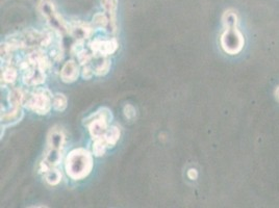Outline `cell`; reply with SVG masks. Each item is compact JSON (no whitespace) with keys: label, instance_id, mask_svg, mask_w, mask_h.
Wrapping results in <instances>:
<instances>
[{"label":"cell","instance_id":"cell-1","mask_svg":"<svg viewBox=\"0 0 279 208\" xmlns=\"http://www.w3.org/2000/svg\"><path fill=\"white\" fill-rule=\"evenodd\" d=\"M65 168H66L67 174L71 179H85L93 169L92 154L83 148L74 149L68 154Z\"/></svg>","mask_w":279,"mask_h":208},{"label":"cell","instance_id":"cell-2","mask_svg":"<svg viewBox=\"0 0 279 208\" xmlns=\"http://www.w3.org/2000/svg\"><path fill=\"white\" fill-rule=\"evenodd\" d=\"M38 10L51 26V29L61 33L70 32V25L63 19V17L57 11L53 2L50 0H41L38 5Z\"/></svg>","mask_w":279,"mask_h":208},{"label":"cell","instance_id":"cell-3","mask_svg":"<svg viewBox=\"0 0 279 208\" xmlns=\"http://www.w3.org/2000/svg\"><path fill=\"white\" fill-rule=\"evenodd\" d=\"M52 97L48 89H38L29 96L25 95L23 104L36 114L46 115L52 107Z\"/></svg>","mask_w":279,"mask_h":208},{"label":"cell","instance_id":"cell-4","mask_svg":"<svg viewBox=\"0 0 279 208\" xmlns=\"http://www.w3.org/2000/svg\"><path fill=\"white\" fill-rule=\"evenodd\" d=\"M221 47L230 56H235L243 49L245 39L244 35L238 30V26L225 27V30L221 35Z\"/></svg>","mask_w":279,"mask_h":208},{"label":"cell","instance_id":"cell-5","mask_svg":"<svg viewBox=\"0 0 279 208\" xmlns=\"http://www.w3.org/2000/svg\"><path fill=\"white\" fill-rule=\"evenodd\" d=\"M90 48L96 56L107 57L117 50L118 43L115 39L95 40L90 44Z\"/></svg>","mask_w":279,"mask_h":208},{"label":"cell","instance_id":"cell-6","mask_svg":"<svg viewBox=\"0 0 279 208\" xmlns=\"http://www.w3.org/2000/svg\"><path fill=\"white\" fill-rule=\"evenodd\" d=\"M100 3L108 18L107 30L111 33H115L117 31L118 0H100Z\"/></svg>","mask_w":279,"mask_h":208},{"label":"cell","instance_id":"cell-7","mask_svg":"<svg viewBox=\"0 0 279 208\" xmlns=\"http://www.w3.org/2000/svg\"><path fill=\"white\" fill-rule=\"evenodd\" d=\"M69 33L77 41H83L91 37L93 33V27L85 22L77 21V22H74L72 25H70Z\"/></svg>","mask_w":279,"mask_h":208},{"label":"cell","instance_id":"cell-8","mask_svg":"<svg viewBox=\"0 0 279 208\" xmlns=\"http://www.w3.org/2000/svg\"><path fill=\"white\" fill-rule=\"evenodd\" d=\"M79 76V68L74 60H68L65 62L61 70V79L66 84H72Z\"/></svg>","mask_w":279,"mask_h":208},{"label":"cell","instance_id":"cell-9","mask_svg":"<svg viewBox=\"0 0 279 208\" xmlns=\"http://www.w3.org/2000/svg\"><path fill=\"white\" fill-rule=\"evenodd\" d=\"M23 80L29 86L41 85L45 81V71L39 67L32 66V68L25 70Z\"/></svg>","mask_w":279,"mask_h":208},{"label":"cell","instance_id":"cell-10","mask_svg":"<svg viewBox=\"0 0 279 208\" xmlns=\"http://www.w3.org/2000/svg\"><path fill=\"white\" fill-rule=\"evenodd\" d=\"M65 144V135L60 128H52L48 134V148L62 150Z\"/></svg>","mask_w":279,"mask_h":208},{"label":"cell","instance_id":"cell-11","mask_svg":"<svg viewBox=\"0 0 279 208\" xmlns=\"http://www.w3.org/2000/svg\"><path fill=\"white\" fill-rule=\"evenodd\" d=\"M120 135H121L120 129L118 127H116V126H111V127H109L107 129L106 133L105 134V137L102 139L105 140L107 148H113L115 145L118 143V141L120 139Z\"/></svg>","mask_w":279,"mask_h":208},{"label":"cell","instance_id":"cell-12","mask_svg":"<svg viewBox=\"0 0 279 208\" xmlns=\"http://www.w3.org/2000/svg\"><path fill=\"white\" fill-rule=\"evenodd\" d=\"M22 117V111L21 107H12L10 112L3 113L1 115V122L3 124H13L15 122H18Z\"/></svg>","mask_w":279,"mask_h":208},{"label":"cell","instance_id":"cell-13","mask_svg":"<svg viewBox=\"0 0 279 208\" xmlns=\"http://www.w3.org/2000/svg\"><path fill=\"white\" fill-rule=\"evenodd\" d=\"M110 65H111V62H110V59H108L107 58L104 57V58H100L97 62L95 64V67H94V72H95V75L97 76H104L105 75L107 72L109 71V68H110Z\"/></svg>","mask_w":279,"mask_h":208},{"label":"cell","instance_id":"cell-14","mask_svg":"<svg viewBox=\"0 0 279 208\" xmlns=\"http://www.w3.org/2000/svg\"><path fill=\"white\" fill-rule=\"evenodd\" d=\"M24 98H25V94L21 91V89H15L11 92L8 101H10L12 107H21V105L24 103Z\"/></svg>","mask_w":279,"mask_h":208},{"label":"cell","instance_id":"cell-15","mask_svg":"<svg viewBox=\"0 0 279 208\" xmlns=\"http://www.w3.org/2000/svg\"><path fill=\"white\" fill-rule=\"evenodd\" d=\"M222 22L224 27L238 26L239 18H238L237 12L234 10H227L222 16Z\"/></svg>","mask_w":279,"mask_h":208},{"label":"cell","instance_id":"cell-16","mask_svg":"<svg viewBox=\"0 0 279 208\" xmlns=\"http://www.w3.org/2000/svg\"><path fill=\"white\" fill-rule=\"evenodd\" d=\"M67 98L64 94H55L52 97V107L57 112H64L67 107Z\"/></svg>","mask_w":279,"mask_h":208},{"label":"cell","instance_id":"cell-17","mask_svg":"<svg viewBox=\"0 0 279 208\" xmlns=\"http://www.w3.org/2000/svg\"><path fill=\"white\" fill-rule=\"evenodd\" d=\"M92 24L96 29L107 30L108 27V18L105 13H97L92 19Z\"/></svg>","mask_w":279,"mask_h":208},{"label":"cell","instance_id":"cell-18","mask_svg":"<svg viewBox=\"0 0 279 208\" xmlns=\"http://www.w3.org/2000/svg\"><path fill=\"white\" fill-rule=\"evenodd\" d=\"M44 174H45L46 181H47L51 185L58 184L61 181V179H62V173L59 170L55 169V168L49 169L47 172H45Z\"/></svg>","mask_w":279,"mask_h":208},{"label":"cell","instance_id":"cell-19","mask_svg":"<svg viewBox=\"0 0 279 208\" xmlns=\"http://www.w3.org/2000/svg\"><path fill=\"white\" fill-rule=\"evenodd\" d=\"M17 76H18L17 70L13 67H10V66L5 67L2 71V73H1L2 81H4V83H6V84L14 83V81L17 79Z\"/></svg>","mask_w":279,"mask_h":208},{"label":"cell","instance_id":"cell-20","mask_svg":"<svg viewBox=\"0 0 279 208\" xmlns=\"http://www.w3.org/2000/svg\"><path fill=\"white\" fill-rule=\"evenodd\" d=\"M106 149H107V146L104 139L94 140V144H93V154H94L95 156L99 157V156L105 155Z\"/></svg>","mask_w":279,"mask_h":208},{"label":"cell","instance_id":"cell-21","mask_svg":"<svg viewBox=\"0 0 279 208\" xmlns=\"http://www.w3.org/2000/svg\"><path fill=\"white\" fill-rule=\"evenodd\" d=\"M123 113H124V116L126 119L130 120V121H133L135 118H136V115H137V112H136V108L132 105V104H126L124 106V110H123Z\"/></svg>","mask_w":279,"mask_h":208},{"label":"cell","instance_id":"cell-22","mask_svg":"<svg viewBox=\"0 0 279 208\" xmlns=\"http://www.w3.org/2000/svg\"><path fill=\"white\" fill-rule=\"evenodd\" d=\"M95 74V72H94V69H93L90 65H86V66H83V69H82V77L85 78V79H91L93 76H94Z\"/></svg>","mask_w":279,"mask_h":208},{"label":"cell","instance_id":"cell-23","mask_svg":"<svg viewBox=\"0 0 279 208\" xmlns=\"http://www.w3.org/2000/svg\"><path fill=\"white\" fill-rule=\"evenodd\" d=\"M188 177L191 179V180H196L197 177H198V172L196 169H190L188 171Z\"/></svg>","mask_w":279,"mask_h":208},{"label":"cell","instance_id":"cell-24","mask_svg":"<svg viewBox=\"0 0 279 208\" xmlns=\"http://www.w3.org/2000/svg\"><path fill=\"white\" fill-rule=\"evenodd\" d=\"M275 96H276V99L279 101V87L276 89V91H275Z\"/></svg>","mask_w":279,"mask_h":208}]
</instances>
